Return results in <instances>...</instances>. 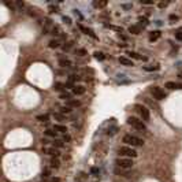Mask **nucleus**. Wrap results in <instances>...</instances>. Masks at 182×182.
<instances>
[{"label": "nucleus", "mask_w": 182, "mask_h": 182, "mask_svg": "<svg viewBox=\"0 0 182 182\" xmlns=\"http://www.w3.org/2000/svg\"><path fill=\"white\" fill-rule=\"evenodd\" d=\"M123 143L127 144V145L130 146H143L144 145V141L138 137H136L133 134H126L123 136Z\"/></svg>", "instance_id": "f257e3e1"}, {"label": "nucleus", "mask_w": 182, "mask_h": 182, "mask_svg": "<svg viewBox=\"0 0 182 182\" xmlns=\"http://www.w3.org/2000/svg\"><path fill=\"white\" fill-rule=\"evenodd\" d=\"M118 153L121 155V156H123V158H129V159H134L137 158V151L133 149L131 146H121L118 149Z\"/></svg>", "instance_id": "f03ea898"}, {"label": "nucleus", "mask_w": 182, "mask_h": 182, "mask_svg": "<svg viewBox=\"0 0 182 182\" xmlns=\"http://www.w3.org/2000/svg\"><path fill=\"white\" fill-rule=\"evenodd\" d=\"M127 123H129L131 127H134V129H137V130H140V131H146L145 123H144L143 121H140L138 118H136V116H130V118L127 119Z\"/></svg>", "instance_id": "7ed1b4c3"}, {"label": "nucleus", "mask_w": 182, "mask_h": 182, "mask_svg": "<svg viewBox=\"0 0 182 182\" xmlns=\"http://www.w3.org/2000/svg\"><path fill=\"white\" fill-rule=\"evenodd\" d=\"M116 166L119 167V168H123V170H130L131 167H133V160L131 159H129V158H119V159H116Z\"/></svg>", "instance_id": "20e7f679"}, {"label": "nucleus", "mask_w": 182, "mask_h": 182, "mask_svg": "<svg viewBox=\"0 0 182 182\" xmlns=\"http://www.w3.org/2000/svg\"><path fill=\"white\" fill-rule=\"evenodd\" d=\"M151 93H152V96H153V99H156V100H163L164 97H166L164 91H163L162 88H159V86L151 88Z\"/></svg>", "instance_id": "39448f33"}, {"label": "nucleus", "mask_w": 182, "mask_h": 182, "mask_svg": "<svg viewBox=\"0 0 182 182\" xmlns=\"http://www.w3.org/2000/svg\"><path fill=\"white\" fill-rule=\"evenodd\" d=\"M136 108L138 110L140 115L143 116V119H144V121H149L151 114H149V110H148V108H146V107H144V106H141V104H136Z\"/></svg>", "instance_id": "423d86ee"}, {"label": "nucleus", "mask_w": 182, "mask_h": 182, "mask_svg": "<svg viewBox=\"0 0 182 182\" xmlns=\"http://www.w3.org/2000/svg\"><path fill=\"white\" fill-rule=\"evenodd\" d=\"M43 153L49 155V156H54V158H59V151L56 149L55 146H45L43 148Z\"/></svg>", "instance_id": "0eeeda50"}, {"label": "nucleus", "mask_w": 182, "mask_h": 182, "mask_svg": "<svg viewBox=\"0 0 182 182\" xmlns=\"http://www.w3.org/2000/svg\"><path fill=\"white\" fill-rule=\"evenodd\" d=\"M160 36H162V33L159 32V30H155V32H151L149 33V41L151 43H153V41H156V40H159L160 39Z\"/></svg>", "instance_id": "6e6552de"}, {"label": "nucleus", "mask_w": 182, "mask_h": 182, "mask_svg": "<svg viewBox=\"0 0 182 182\" xmlns=\"http://www.w3.org/2000/svg\"><path fill=\"white\" fill-rule=\"evenodd\" d=\"M73 93L77 96H81L85 93V88L81 86V85H75V86H73Z\"/></svg>", "instance_id": "1a4fd4ad"}, {"label": "nucleus", "mask_w": 182, "mask_h": 182, "mask_svg": "<svg viewBox=\"0 0 182 182\" xmlns=\"http://www.w3.org/2000/svg\"><path fill=\"white\" fill-rule=\"evenodd\" d=\"M166 88L167 89H182V85L181 84H177V82H173V81H168V82H166Z\"/></svg>", "instance_id": "9d476101"}, {"label": "nucleus", "mask_w": 182, "mask_h": 182, "mask_svg": "<svg viewBox=\"0 0 182 182\" xmlns=\"http://www.w3.org/2000/svg\"><path fill=\"white\" fill-rule=\"evenodd\" d=\"M108 4L107 0H95L93 1V7L95 8H104Z\"/></svg>", "instance_id": "9b49d317"}, {"label": "nucleus", "mask_w": 182, "mask_h": 182, "mask_svg": "<svg viewBox=\"0 0 182 182\" xmlns=\"http://www.w3.org/2000/svg\"><path fill=\"white\" fill-rule=\"evenodd\" d=\"M119 63L123 64V66H126V67H131V66H133V62H131V59H127V58H125V56L119 58Z\"/></svg>", "instance_id": "f8f14e48"}, {"label": "nucleus", "mask_w": 182, "mask_h": 182, "mask_svg": "<svg viewBox=\"0 0 182 182\" xmlns=\"http://www.w3.org/2000/svg\"><path fill=\"white\" fill-rule=\"evenodd\" d=\"M44 133H45V136H47V137H52V138H56V137H58V134H59V133H58V131H55L54 129H47Z\"/></svg>", "instance_id": "ddd939ff"}, {"label": "nucleus", "mask_w": 182, "mask_h": 182, "mask_svg": "<svg viewBox=\"0 0 182 182\" xmlns=\"http://www.w3.org/2000/svg\"><path fill=\"white\" fill-rule=\"evenodd\" d=\"M54 130L58 131V133H64V134H66V133H67V127L63 126V125H55V126H54Z\"/></svg>", "instance_id": "4468645a"}, {"label": "nucleus", "mask_w": 182, "mask_h": 182, "mask_svg": "<svg viewBox=\"0 0 182 182\" xmlns=\"http://www.w3.org/2000/svg\"><path fill=\"white\" fill-rule=\"evenodd\" d=\"M59 64L62 66V67H66V69H69V67H71V66H73V63L69 59H60L59 60Z\"/></svg>", "instance_id": "2eb2a0df"}, {"label": "nucleus", "mask_w": 182, "mask_h": 182, "mask_svg": "<svg viewBox=\"0 0 182 182\" xmlns=\"http://www.w3.org/2000/svg\"><path fill=\"white\" fill-rule=\"evenodd\" d=\"M54 118L60 121V122H64V121H66V115L62 114V112H55V114H54Z\"/></svg>", "instance_id": "dca6fc26"}, {"label": "nucleus", "mask_w": 182, "mask_h": 182, "mask_svg": "<svg viewBox=\"0 0 182 182\" xmlns=\"http://www.w3.org/2000/svg\"><path fill=\"white\" fill-rule=\"evenodd\" d=\"M129 32L133 33V34H140V33H141V28L134 25V26H130V28H129Z\"/></svg>", "instance_id": "f3484780"}, {"label": "nucleus", "mask_w": 182, "mask_h": 182, "mask_svg": "<svg viewBox=\"0 0 182 182\" xmlns=\"http://www.w3.org/2000/svg\"><path fill=\"white\" fill-rule=\"evenodd\" d=\"M59 45H60L59 39H55V40H51V41H49V48H58Z\"/></svg>", "instance_id": "a211bd4d"}, {"label": "nucleus", "mask_w": 182, "mask_h": 182, "mask_svg": "<svg viewBox=\"0 0 182 182\" xmlns=\"http://www.w3.org/2000/svg\"><path fill=\"white\" fill-rule=\"evenodd\" d=\"M60 166V162L58 158H52L51 159V167H54V168H58V167Z\"/></svg>", "instance_id": "6ab92c4d"}, {"label": "nucleus", "mask_w": 182, "mask_h": 182, "mask_svg": "<svg viewBox=\"0 0 182 182\" xmlns=\"http://www.w3.org/2000/svg\"><path fill=\"white\" fill-rule=\"evenodd\" d=\"M60 99L66 100V101H70V100H71V95L67 93V92H63V93H60Z\"/></svg>", "instance_id": "aec40b11"}, {"label": "nucleus", "mask_w": 182, "mask_h": 182, "mask_svg": "<svg viewBox=\"0 0 182 182\" xmlns=\"http://www.w3.org/2000/svg\"><path fill=\"white\" fill-rule=\"evenodd\" d=\"M78 106H79V101H78V100H70V101H67V107H70V108H71V107H78Z\"/></svg>", "instance_id": "412c9836"}, {"label": "nucleus", "mask_w": 182, "mask_h": 182, "mask_svg": "<svg viewBox=\"0 0 182 182\" xmlns=\"http://www.w3.org/2000/svg\"><path fill=\"white\" fill-rule=\"evenodd\" d=\"M79 28H81V30H82V32H85V33H86V34H89V36H91V37L96 39V36H95V34H93V32H92L91 29H86V28H84V26H79Z\"/></svg>", "instance_id": "4be33fe9"}, {"label": "nucleus", "mask_w": 182, "mask_h": 182, "mask_svg": "<svg viewBox=\"0 0 182 182\" xmlns=\"http://www.w3.org/2000/svg\"><path fill=\"white\" fill-rule=\"evenodd\" d=\"M48 119H49V116H48L47 114L39 115V116H37V121H40V122H48Z\"/></svg>", "instance_id": "5701e85b"}, {"label": "nucleus", "mask_w": 182, "mask_h": 182, "mask_svg": "<svg viewBox=\"0 0 182 182\" xmlns=\"http://www.w3.org/2000/svg\"><path fill=\"white\" fill-rule=\"evenodd\" d=\"M93 55H95V58H96V59H97V60H103L104 58H106L103 52H97V51H96L95 54H93Z\"/></svg>", "instance_id": "b1692460"}, {"label": "nucleus", "mask_w": 182, "mask_h": 182, "mask_svg": "<svg viewBox=\"0 0 182 182\" xmlns=\"http://www.w3.org/2000/svg\"><path fill=\"white\" fill-rule=\"evenodd\" d=\"M54 146H58V148H63L64 144L62 140H54Z\"/></svg>", "instance_id": "393cba45"}, {"label": "nucleus", "mask_w": 182, "mask_h": 182, "mask_svg": "<svg viewBox=\"0 0 182 182\" xmlns=\"http://www.w3.org/2000/svg\"><path fill=\"white\" fill-rule=\"evenodd\" d=\"M60 112H62V114H70V112H71V108L70 107H67V106H66V107H62L60 108Z\"/></svg>", "instance_id": "a878e982"}, {"label": "nucleus", "mask_w": 182, "mask_h": 182, "mask_svg": "<svg viewBox=\"0 0 182 182\" xmlns=\"http://www.w3.org/2000/svg\"><path fill=\"white\" fill-rule=\"evenodd\" d=\"M144 69L146 71H155V70H159V66H145Z\"/></svg>", "instance_id": "bb28decb"}, {"label": "nucleus", "mask_w": 182, "mask_h": 182, "mask_svg": "<svg viewBox=\"0 0 182 182\" xmlns=\"http://www.w3.org/2000/svg\"><path fill=\"white\" fill-rule=\"evenodd\" d=\"M55 89H56V91H59V92H62L64 89V85H63V84H60V82H56L55 84Z\"/></svg>", "instance_id": "cd10ccee"}, {"label": "nucleus", "mask_w": 182, "mask_h": 182, "mask_svg": "<svg viewBox=\"0 0 182 182\" xmlns=\"http://www.w3.org/2000/svg\"><path fill=\"white\" fill-rule=\"evenodd\" d=\"M129 56H130V58H134V59H143V58H141V56H138L136 52H129ZM144 60H145V59H144Z\"/></svg>", "instance_id": "c85d7f7f"}, {"label": "nucleus", "mask_w": 182, "mask_h": 182, "mask_svg": "<svg viewBox=\"0 0 182 182\" xmlns=\"http://www.w3.org/2000/svg\"><path fill=\"white\" fill-rule=\"evenodd\" d=\"M75 54H77V55H79V56H84V55H86V51H85V49H77V51H75Z\"/></svg>", "instance_id": "c756f323"}, {"label": "nucleus", "mask_w": 182, "mask_h": 182, "mask_svg": "<svg viewBox=\"0 0 182 182\" xmlns=\"http://www.w3.org/2000/svg\"><path fill=\"white\" fill-rule=\"evenodd\" d=\"M175 39L178 40V41H182V30H179V32L175 33Z\"/></svg>", "instance_id": "7c9ffc66"}, {"label": "nucleus", "mask_w": 182, "mask_h": 182, "mask_svg": "<svg viewBox=\"0 0 182 182\" xmlns=\"http://www.w3.org/2000/svg\"><path fill=\"white\" fill-rule=\"evenodd\" d=\"M48 182H60V179L58 177H52V178L48 179Z\"/></svg>", "instance_id": "2f4dec72"}, {"label": "nucleus", "mask_w": 182, "mask_h": 182, "mask_svg": "<svg viewBox=\"0 0 182 182\" xmlns=\"http://www.w3.org/2000/svg\"><path fill=\"white\" fill-rule=\"evenodd\" d=\"M71 47H73V43H67V45H64L63 49H64V51H69V49H70Z\"/></svg>", "instance_id": "473e14b6"}, {"label": "nucleus", "mask_w": 182, "mask_h": 182, "mask_svg": "<svg viewBox=\"0 0 182 182\" xmlns=\"http://www.w3.org/2000/svg\"><path fill=\"white\" fill-rule=\"evenodd\" d=\"M91 173H92V174H99V168H96V167H92V168H91Z\"/></svg>", "instance_id": "72a5a7b5"}, {"label": "nucleus", "mask_w": 182, "mask_h": 182, "mask_svg": "<svg viewBox=\"0 0 182 182\" xmlns=\"http://www.w3.org/2000/svg\"><path fill=\"white\" fill-rule=\"evenodd\" d=\"M48 177H49V171L45 170V171L43 173V178H48Z\"/></svg>", "instance_id": "f704fd0d"}, {"label": "nucleus", "mask_w": 182, "mask_h": 182, "mask_svg": "<svg viewBox=\"0 0 182 182\" xmlns=\"http://www.w3.org/2000/svg\"><path fill=\"white\" fill-rule=\"evenodd\" d=\"M141 4H146V6H151V4H153V3H152V1H143V0H141Z\"/></svg>", "instance_id": "c9c22d12"}, {"label": "nucleus", "mask_w": 182, "mask_h": 182, "mask_svg": "<svg viewBox=\"0 0 182 182\" xmlns=\"http://www.w3.org/2000/svg\"><path fill=\"white\" fill-rule=\"evenodd\" d=\"M170 19L171 21H177V19H178V16H177V15H170Z\"/></svg>", "instance_id": "e433bc0d"}, {"label": "nucleus", "mask_w": 182, "mask_h": 182, "mask_svg": "<svg viewBox=\"0 0 182 182\" xmlns=\"http://www.w3.org/2000/svg\"><path fill=\"white\" fill-rule=\"evenodd\" d=\"M167 3H159V7H166Z\"/></svg>", "instance_id": "4c0bfd02"}, {"label": "nucleus", "mask_w": 182, "mask_h": 182, "mask_svg": "<svg viewBox=\"0 0 182 182\" xmlns=\"http://www.w3.org/2000/svg\"><path fill=\"white\" fill-rule=\"evenodd\" d=\"M179 77H181V78H182V73H181V74H179Z\"/></svg>", "instance_id": "58836bf2"}]
</instances>
